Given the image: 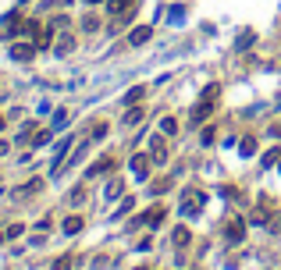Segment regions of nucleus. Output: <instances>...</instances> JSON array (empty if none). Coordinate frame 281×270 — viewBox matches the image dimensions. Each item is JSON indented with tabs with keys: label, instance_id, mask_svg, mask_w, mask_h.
<instances>
[{
	"label": "nucleus",
	"instance_id": "f257e3e1",
	"mask_svg": "<svg viewBox=\"0 0 281 270\" xmlns=\"http://www.w3.org/2000/svg\"><path fill=\"white\" fill-rule=\"evenodd\" d=\"M203 210V192L200 189H185V199H182V213L185 217H196Z\"/></svg>",
	"mask_w": 281,
	"mask_h": 270
},
{
	"label": "nucleus",
	"instance_id": "f03ea898",
	"mask_svg": "<svg viewBox=\"0 0 281 270\" xmlns=\"http://www.w3.org/2000/svg\"><path fill=\"white\" fill-rule=\"evenodd\" d=\"M224 238H228V245H242V238H246V224H242L239 217H235V220H228Z\"/></svg>",
	"mask_w": 281,
	"mask_h": 270
},
{
	"label": "nucleus",
	"instance_id": "7ed1b4c3",
	"mask_svg": "<svg viewBox=\"0 0 281 270\" xmlns=\"http://www.w3.org/2000/svg\"><path fill=\"white\" fill-rule=\"evenodd\" d=\"M213 107H217L213 100H200V103L192 107V121H196V125H200V121H207V118L213 114Z\"/></svg>",
	"mask_w": 281,
	"mask_h": 270
},
{
	"label": "nucleus",
	"instance_id": "20e7f679",
	"mask_svg": "<svg viewBox=\"0 0 281 270\" xmlns=\"http://www.w3.org/2000/svg\"><path fill=\"white\" fill-rule=\"evenodd\" d=\"M32 54H36V47H29V43H14L11 47V57L14 61H32Z\"/></svg>",
	"mask_w": 281,
	"mask_h": 270
},
{
	"label": "nucleus",
	"instance_id": "39448f33",
	"mask_svg": "<svg viewBox=\"0 0 281 270\" xmlns=\"http://www.w3.org/2000/svg\"><path fill=\"white\" fill-rule=\"evenodd\" d=\"M149 36H153V29H149V25H139V29H132V36H128V43H132V47H142V43H146Z\"/></svg>",
	"mask_w": 281,
	"mask_h": 270
},
{
	"label": "nucleus",
	"instance_id": "423d86ee",
	"mask_svg": "<svg viewBox=\"0 0 281 270\" xmlns=\"http://www.w3.org/2000/svg\"><path fill=\"white\" fill-rule=\"evenodd\" d=\"M139 121H142V103H136V107H128V110H125L121 125H128V128H132V125H139Z\"/></svg>",
	"mask_w": 281,
	"mask_h": 270
},
{
	"label": "nucleus",
	"instance_id": "0eeeda50",
	"mask_svg": "<svg viewBox=\"0 0 281 270\" xmlns=\"http://www.w3.org/2000/svg\"><path fill=\"white\" fill-rule=\"evenodd\" d=\"M149 149H153V153H149V156H153V164H164V160H167V149H164V139H153V142H149Z\"/></svg>",
	"mask_w": 281,
	"mask_h": 270
},
{
	"label": "nucleus",
	"instance_id": "6e6552de",
	"mask_svg": "<svg viewBox=\"0 0 281 270\" xmlns=\"http://www.w3.org/2000/svg\"><path fill=\"white\" fill-rule=\"evenodd\" d=\"M111 167H114V160H111V156H103V160H96V164L85 171V178H96V174H103V171H111Z\"/></svg>",
	"mask_w": 281,
	"mask_h": 270
},
{
	"label": "nucleus",
	"instance_id": "1a4fd4ad",
	"mask_svg": "<svg viewBox=\"0 0 281 270\" xmlns=\"http://www.w3.org/2000/svg\"><path fill=\"white\" fill-rule=\"evenodd\" d=\"M132 171H136V174H139L142 182H146V174H149V160H146V156H132Z\"/></svg>",
	"mask_w": 281,
	"mask_h": 270
},
{
	"label": "nucleus",
	"instance_id": "9d476101",
	"mask_svg": "<svg viewBox=\"0 0 281 270\" xmlns=\"http://www.w3.org/2000/svg\"><path fill=\"white\" fill-rule=\"evenodd\" d=\"M142 96H146V85H136V89H128V93H125V103H128V107H136V103H142Z\"/></svg>",
	"mask_w": 281,
	"mask_h": 270
},
{
	"label": "nucleus",
	"instance_id": "9b49d317",
	"mask_svg": "<svg viewBox=\"0 0 281 270\" xmlns=\"http://www.w3.org/2000/svg\"><path fill=\"white\" fill-rule=\"evenodd\" d=\"M164 217H167V210H164V206H153V210L146 213V224H149V228H157V224H160Z\"/></svg>",
	"mask_w": 281,
	"mask_h": 270
},
{
	"label": "nucleus",
	"instance_id": "f8f14e48",
	"mask_svg": "<svg viewBox=\"0 0 281 270\" xmlns=\"http://www.w3.org/2000/svg\"><path fill=\"white\" fill-rule=\"evenodd\" d=\"M171 238H175V245H178V249H185L192 235H189V228H175V231H171Z\"/></svg>",
	"mask_w": 281,
	"mask_h": 270
},
{
	"label": "nucleus",
	"instance_id": "ddd939ff",
	"mask_svg": "<svg viewBox=\"0 0 281 270\" xmlns=\"http://www.w3.org/2000/svg\"><path fill=\"white\" fill-rule=\"evenodd\" d=\"M107 132H111V128H107V121H96V125H93V132H89V139H93V142H100V139H107Z\"/></svg>",
	"mask_w": 281,
	"mask_h": 270
},
{
	"label": "nucleus",
	"instance_id": "4468645a",
	"mask_svg": "<svg viewBox=\"0 0 281 270\" xmlns=\"http://www.w3.org/2000/svg\"><path fill=\"white\" fill-rule=\"evenodd\" d=\"M160 132H164V135H178V121H175V118L167 114V118L160 121Z\"/></svg>",
	"mask_w": 281,
	"mask_h": 270
},
{
	"label": "nucleus",
	"instance_id": "2eb2a0df",
	"mask_svg": "<svg viewBox=\"0 0 281 270\" xmlns=\"http://www.w3.org/2000/svg\"><path fill=\"white\" fill-rule=\"evenodd\" d=\"M82 231V217H68L64 220V235H78Z\"/></svg>",
	"mask_w": 281,
	"mask_h": 270
},
{
	"label": "nucleus",
	"instance_id": "dca6fc26",
	"mask_svg": "<svg viewBox=\"0 0 281 270\" xmlns=\"http://www.w3.org/2000/svg\"><path fill=\"white\" fill-rule=\"evenodd\" d=\"M235 47H239V50H249V47H253V32H249V29H246V32H239Z\"/></svg>",
	"mask_w": 281,
	"mask_h": 270
},
{
	"label": "nucleus",
	"instance_id": "f3484780",
	"mask_svg": "<svg viewBox=\"0 0 281 270\" xmlns=\"http://www.w3.org/2000/svg\"><path fill=\"white\" fill-rule=\"evenodd\" d=\"M71 50H75V39H71V36H61V43H57V54L64 57V54H71Z\"/></svg>",
	"mask_w": 281,
	"mask_h": 270
},
{
	"label": "nucleus",
	"instance_id": "a211bd4d",
	"mask_svg": "<svg viewBox=\"0 0 281 270\" xmlns=\"http://www.w3.org/2000/svg\"><path fill=\"white\" fill-rule=\"evenodd\" d=\"M239 149H242V156H253V149H256V139H249V135H246V139L239 142Z\"/></svg>",
	"mask_w": 281,
	"mask_h": 270
},
{
	"label": "nucleus",
	"instance_id": "6ab92c4d",
	"mask_svg": "<svg viewBox=\"0 0 281 270\" xmlns=\"http://www.w3.org/2000/svg\"><path fill=\"white\" fill-rule=\"evenodd\" d=\"M121 192H125V185H121V182H118V178H114V182H111V185H107V199H118V196H121Z\"/></svg>",
	"mask_w": 281,
	"mask_h": 270
},
{
	"label": "nucleus",
	"instance_id": "aec40b11",
	"mask_svg": "<svg viewBox=\"0 0 281 270\" xmlns=\"http://www.w3.org/2000/svg\"><path fill=\"white\" fill-rule=\"evenodd\" d=\"M64 121H68V110H57V114H54V125H50V128L57 132V128H64Z\"/></svg>",
	"mask_w": 281,
	"mask_h": 270
},
{
	"label": "nucleus",
	"instance_id": "412c9836",
	"mask_svg": "<svg viewBox=\"0 0 281 270\" xmlns=\"http://www.w3.org/2000/svg\"><path fill=\"white\" fill-rule=\"evenodd\" d=\"M71 260H75V256L68 253V256H61V260H54V267H50V270H68V267H71Z\"/></svg>",
	"mask_w": 281,
	"mask_h": 270
},
{
	"label": "nucleus",
	"instance_id": "4be33fe9",
	"mask_svg": "<svg viewBox=\"0 0 281 270\" xmlns=\"http://www.w3.org/2000/svg\"><path fill=\"white\" fill-rule=\"evenodd\" d=\"M21 231H25V228H21V224H11V228H7V231H4V238H18V235H21Z\"/></svg>",
	"mask_w": 281,
	"mask_h": 270
},
{
	"label": "nucleus",
	"instance_id": "5701e85b",
	"mask_svg": "<svg viewBox=\"0 0 281 270\" xmlns=\"http://www.w3.org/2000/svg\"><path fill=\"white\" fill-rule=\"evenodd\" d=\"M82 29H85V32H93V29H100V21H96V18H93V14H89V18H85V21H82Z\"/></svg>",
	"mask_w": 281,
	"mask_h": 270
},
{
	"label": "nucleus",
	"instance_id": "b1692460",
	"mask_svg": "<svg viewBox=\"0 0 281 270\" xmlns=\"http://www.w3.org/2000/svg\"><path fill=\"white\" fill-rule=\"evenodd\" d=\"M167 185H171V178H160V182H157V185H153V192H157V196H160V192H167Z\"/></svg>",
	"mask_w": 281,
	"mask_h": 270
},
{
	"label": "nucleus",
	"instance_id": "393cba45",
	"mask_svg": "<svg viewBox=\"0 0 281 270\" xmlns=\"http://www.w3.org/2000/svg\"><path fill=\"white\" fill-rule=\"evenodd\" d=\"M50 132H54V128H50ZM50 132H36V139H32V146H43V142L50 139Z\"/></svg>",
	"mask_w": 281,
	"mask_h": 270
},
{
	"label": "nucleus",
	"instance_id": "a878e982",
	"mask_svg": "<svg viewBox=\"0 0 281 270\" xmlns=\"http://www.w3.org/2000/svg\"><path fill=\"white\" fill-rule=\"evenodd\" d=\"M4 153H7V142H0V156H4Z\"/></svg>",
	"mask_w": 281,
	"mask_h": 270
},
{
	"label": "nucleus",
	"instance_id": "bb28decb",
	"mask_svg": "<svg viewBox=\"0 0 281 270\" xmlns=\"http://www.w3.org/2000/svg\"><path fill=\"white\" fill-rule=\"evenodd\" d=\"M85 4H100V0H85Z\"/></svg>",
	"mask_w": 281,
	"mask_h": 270
},
{
	"label": "nucleus",
	"instance_id": "cd10ccee",
	"mask_svg": "<svg viewBox=\"0 0 281 270\" xmlns=\"http://www.w3.org/2000/svg\"><path fill=\"white\" fill-rule=\"evenodd\" d=\"M0 128H4V118H0Z\"/></svg>",
	"mask_w": 281,
	"mask_h": 270
},
{
	"label": "nucleus",
	"instance_id": "c85d7f7f",
	"mask_svg": "<svg viewBox=\"0 0 281 270\" xmlns=\"http://www.w3.org/2000/svg\"><path fill=\"white\" fill-rule=\"evenodd\" d=\"M142 270H146V267H142Z\"/></svg>",
	"mask_w": 281,
	"mask_h": 270
}]
</instances>
